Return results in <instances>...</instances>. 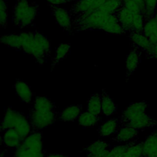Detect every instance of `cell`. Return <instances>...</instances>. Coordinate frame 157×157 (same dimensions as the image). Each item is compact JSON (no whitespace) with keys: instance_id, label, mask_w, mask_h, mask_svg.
I'll use <instances>...</instances> for the list:
<instances>
[{"instance_id":"cell-7","label":"cell","mask_w":157,"mask_h":157,"mask_svg":"<svg viewBox=\"0 0 157 157\" xmlns=\"http://www.w3.org/2000/svg\"><path fill=\"white\" fill-rule=\"evenodd\" d=\"M148 107V104L146 101H142L137 102H132L123 111L122 114L118 118L120 126L142 113L146 112Z\"/></svg>"},{"instance_id":"cell-34","label":"cell","mask_w":157,"mask_h":157,"mask_svg":"<svg viewBox=\"0 0 157 157\" xmlns=\"http://www.w3.org/2000/svg\"><path fill=\"white\" fill-rule=\"evenodd\" d=\"M123 6L132 12H142L139 4L135 0H123Z\"/></svg>"},{"instance_id":"cell-9","label":"cell","mask_w":157,"mask_h":157,"mask_svg":"<svg viewBox=\"0 0 157 157\" xmlns=\"http://www.w3.org/2000/svg\"><path fill=\"white\" fill-rule=\"evenodd\" d=\"M156 125L157 120L155 117L144 112L129 121L121 125V126H129L145 131L146 129L154 127Z\"/></svg>"},{"instance_id":"cell-15","label":"cell","mask_w":157,"mask_h":157,"mask_svg":"<svg viewBox=\"0 0 157 157\" xmlns=\"http://www.w3.org/2000/svg\"><path fill=\"white\" fill-rule=\"evenodd\" d=\"M13 88L15 90L17 95L21 101L26 104H29L31 102L34 93L26 82L21 80H17L13 84Z\"/></svg>"},{"instance_id":"cell-35","label":"cell","mask_w":157,"mask_h":157,"mask_svg":"<svg viewBox=\"0 0 157 157\" xmlns=\"http://www.w3.org/2000/svg\"><path fill=\"white\" fill-rule=\"evenodd\" d=\"M13 157H32L31 152L22 144L15 149Z\"/></svg>"},{"instance_id":"cell-26","label":"cell","mask_w":157,"mask_h":157,"mask_svg":"<svg viewBox=\"0 0 157 157\" xmlns=\"http://www.w3.org/2000/svg\"><path fill=\"white\" fill-rule=\"evenodd\" d=\"M110 147V144L107 142L102 140H97L93 142L90 145L87 146L86 148L83 149V150L86 151V154L91 155L95 156L101 151L106 149L111 148Z\"/></svg>"},{"instance_id":"cell-3","label":"cell","mask_w":157,"mask_h":157,"mask_svg":"<svg viewBox=\"0 0 157 157\" xmlns=\"http://www.w3.org/2000/svg\"><path fill=\"white\" fill-rule=\"evenodd\" d=\"M39 15V6L36 2L16 0L12 9V23L21 29L35 27L34 20Z\"/></svg>"},{"instance_id":"cell-22","label":"cell","mask_w":157,"mask_h":157,"mask_svg":"<svg viewBox=\"0 0 157 157\" xmlns=\"http://www.w3.org/2000/svg\"><path fill=\"white\" fill-rule=\"evenodd\" d=\"M15 129L23 140L33 131L31 124L28 118V117H26L22 113H21V115L15 127Z\"/></svg>"},{"instance_id":"cell-21","label":"cell","mask_w":157,"mask_h":157,"mask_svg":"<svg viewBox=\"0 0 157 157\" xmlns=\"http://www.w3.org/2000/svg\"><path fill=\"white\" fill-rule=\"evenodd\" d=\"M71 52V44L63 43L60 44L56 48L54 57L52 59L51 71L54 67L63 59H65Z\"/></svg>"},{"instance_id":"cell-12","label":"cell","mask_w":157,"mask_h":157,"mask_svg":"<svg viewBox=\"0 0 157 157\" xmlns=\"http://www.w3.org/2000/svg\"><path fill=\"white\" fill-rule=\"evenodd\" d=\"M115 15L121 27L126 33V35L134 31L132 12L131 11L126 8L124 6H122L119 10L115 13Z\"/></svg>"},{"instance_id":"cell-1","label":"cell","mask_w":157,"mask_h":157,"mask_svg":"<svg viewBox=\"0 0 157 157\" xmlns=\"http://www.w3.org/2000/svg\"><path fill=\"white\" fill-rule=\"evenodd\" d=\"M0 43L31 56L41 66L51 57L50 42L37 30L0 36Z\"/></svg>"},{"instance_id":"cell-17","label":"cell","mask_w":157,"mask_h":157,"mask_svg":"<svg viewBox=\"0 0 157 157\" xmlns=\"http://www.w3.org/2000/svg\"><path fill=\"white\" fill-rule=\"evenodd\" d=\"M102 31L112 35H126L115 14H110L103 27Z\"/></svg>"},{"instance_id":"cell-29","label":"cell","mask_w":157,"mask_h":157,"mask_svg":"<svg viewBox=\"0 0 157 157\" xmlns=\"http://www.w3.org/2000/svg\"><path fill=\"white\" fill-rule=\"evenodd\" d=\"M139 141L138 138L130 140L128 143L125 145H119L110 148V157H120L121 156L129 147L136 144Z\"/></svg>"},{"instance_id":"cell-8","label":"cell","mask_w":157,"mask_h":157,"mask_svg":"<svg viewBox=\"0 0 157 157\" xmlns=\"http://www.w3.org/2000/svg\"><path fill=\"white\" fill-rule=\"evenodd\" d=\"M21 144L31 152L32 157L45 150L43 147L42 134L40 131L33 130Z\"/></svg>"},{"instance_id":"cell-44","label":"cell","mask_w":157,"mask_h":157,"mask_svg":"<svg viewBox=\"0 0 157 157\" xmlns=\"http://www.w3.org/2000/svg\"><path fill=\"white\" fill-rule=\"evenodd\" d=\"M4 153H0V157H4Z\"/></svg>"},{"instance_id":"cell-14","label":"cell","mask_w":157,"mask_h":157,"mask_svg":"<svg viewBox=\"0 0 157 157\" xmlns=\"http://www.w3.org/2000/svg\"><path fill=\"white\" fill-rule=\"evenodd\" d=\"M127 36L131 42L132 47H135L143 52L148 51L152 45L149 39L141 31H132L128 34Z\"/></svg>"},{"instance_id":"cell-16","label":"cell","mask_w":157,"mask_h":157,"mask_svg":"<svg viewBox=\"0 0 157 157\" xmlns=\"http://www.w3.org/2000/svg\"><path fill=\"white\" fill-rule=\"evenodd\" d=\"M101 95V113L107 118L115 114L118 110V106L105 89H102Z\"/></svg>"},{"instance_id":"cell-32","label":"cell","mask_w":157,"mask_h":157,"mask_svg":"<svg viewBox=\"0 0 157 157\" xmlns=\"http://www.w3.org/2000/svg\"><path fill=\"white\" fill-rule=\"evenodd\" d=\"M145 17L141 12H132L134 31H141L145 22Z\"/></svg>"},{"instance_id":"cell-28","label":"cell","mask_w":157,"mask_h":157,"mask_svg":"<svg viewBox=\"0 0 157 157\" xmlns=\"http://www.w3.org/2000/svg\"><path fill=\"white\" fill-rule=\"evenodd\" d=\"M122 6L123 0H105L104 2L99 8L108 13L115 14Z\"/></svg>"},{"instance_id":"cell-31","label":"cell","mask_w":157,"mask_h":157,"mask_svg":"<svg viewBox=\"0 0 157 157\" xmlns=\"http://www.w3.org/2000/svg\"><path fill=\"white\" fill-rule=\"evenodd\" d=\"M8 4L6 0H0V26L6 28L8 24Z\"/></svg>"},{"instance_id":"cell-20","label":"cell","mask_w":157,"mask_h":157,"mask_svg":"<svg viewBox=\"0 0 157 157\" xmlns=\"http://www.w3.org/2000/svg\"><path fill=\"white\" fill-rule=\"evenodd\" d=\"M2 141L4 147L16 149L22 143L23 140L15 129L11 128L4 131L2 136Z\"/></svg>"},{"instance_id":"cell-11","label":"cell","mask_w":157,"mask_h":157,"mask_svg":"<svg viewBox=\"0 0 157 157\" xmlns=\"http://www.w3.org/2000/svg\"><path fill=\"white\" fill-rule=\"evenodd\" d=\"M142 131H144L129 126H121V128H119L117 131L115 136L112 137L110 140L117 143L126 142L137 138Z\"/></svg>"},{"instance_id":"cell-33","label":"cell","mask_w":157,"mask_h":157,"mask_svg":"<svg viewBox=\"0 0 157 157\" xmlns=\"http://www.w3.org/2000/svg\"><path fill=\"white\" fill-rule=\"evenodd\" d=\"M157 10V0H144L143 14L145 18L151 16Z\"/></svg>"},{"instance_id":"cell-39","label":"cell","mask_w":157,"mask_h":157,"mask_svg":"<svg viewBox=\"0 0 157 157\" xmlns=\"http://www.w3.org/2000/svg\"><path fill=\"white\" fill-rule=\"evenodd\" d=\"M45 157H69V156L64 155L63 153H51V154H47Z\"/></svg>"},{"instance_id":"cell-24","label":"cell","mask_w":157,"mask_h":157,"mask_svg":"<svg viewBox=\"0 0 157 157\" xmlns=\"http://www.w3.org/2000/svg\"><path fill=\"white\" fill-rule=\"evenodd\" d=\"M157 147V129L143 142L141 157H148Z\"/></svg>"},{"instance_id":"cell-36","label":"cell","mask_w":157,"mask_h":157,"mask_svg":"<svg viewBox=\"0 0 157 157\" xmlns=\"http://www.w3.org/2000/svg\"><path fill=\"white\" fill-rule=\"evenodd\" d=\"M144 53L145 57L147 59H157V42L152 44L150 48Z\"/></svg>"},{"instance_id":"cell-30","label":"cell","mask_w":157,"mask_h":157,"mask_svg":"<svg viewBox=\"0 0 157 157\" xmlns=\"http://www.w3.org/2000/svg\"><path fill=\"white\" fill-rule=\"evenodd\" d=\"M143 142L138 141L136 144L129 147L120 157H141Z\"/></svg>"},{"instance_id":"cell-19","label":"cell","mask_w":157,"mask_h":157,"mask_svg":"<svg viewBox=\"0 0 157 157\" xmlns=\"http://www.w3.org/2000/svg\"><path fill=\"white\" fill-rule=\"evenodd\" d=\"M120 127L118 118H109L104 121L98 129L99 137H106L117 132Z\"/></svg>"},{"instance_id":"cell-38","label":"cell","mask_w":157,"mask_h":157,"mask_svg":"<svg viewBox=\"0 0 157 157\" xmlns=\"http://www.w3.org/2000/svg\"><path fill=\"white\" fill-rule=\"evenodd\" d=\"M110 148L106 149L101 151L95 156L96 157H110Z\"/></svg>"},{"instance_id":"cell-37","label":"cell","mask_w":157,"mask_h":157,"mask_svg":"<svg viewBox=\"0 0 157 157\" xmlns=\"http://www.w3.org/2000/svg\"><path fill=\"white\" fill-rule=\"evenodd\" d=\"M48 5L59 6L61 4H66L69 2H74L75 0H45Z\"/></svg>"},{"instance_id":"cell-2","label":"cell","mask_w":157,"mask_h":157,"mask_svg":"<svg viewBox=\"0 0 157 157\" xmlns=\"http://www.w3.org/2000/svg\"><path fill=\"white\" fill-rule=\"evenodd\" d=\"M56 107L47 96L40 95L36 96L33 103L31 112L28 118L33 130L40 131L53 124L58 118Z\"/></svg>"},{"instance_id":"cell-6","label":"cell","mask_w":157,"mask_h":157,"mask_svg":"<svg viewBox=\"0 0 157 157\" xmlns=\"http://www.w3.org/2000/svg\"><path fill=\"white\" fill-rule=\"evenodd\" d=\"M51 10L52 15L56 22L62 28L64 31L72 34V21L69 10L59 6L48 5Z\"/></svg>"},{"instance_id":"cell-4","label":"cell","mask_w":157,"mask_h":157,"mask_svg":"<svg viewBox=\"0 0 157 157\" xmlns=\"http://www.w3.org/2000/svg\"><path fill=\"white\" fill-rule=\"evenodd\" d=\"M109 15L98 8L73 18L72 34L87 31H102Z\"/></svg>"},{"instance_id":"cell-25","label":"cell","mask_w":157,"mask_h":157,"mask_svg":"<svg viewBox=\"0 0 157 157\" xmlns=\"http://www.w3.org/2000/svg\"><path fill=\"white\" fill-rule=\"evenodd\" d=\"M157 30V10L150 17L145 18L141 32L149 39Z\"/></svg>"},{"instance_id":"cell-13","label":"cell","mask_w":157,"mask_h":157,"mask_svg":"<svg viewBox=\"0 0 157 157\" xmlns=\"http://www.w3.org/2000/svg\"><path fill=\"white\" fill-rule=\"evenodd\" d=\"M21 113L13 110L10 107H7L0 124V132L8 129L15 128Z\"/></svg>"},{"instance_id":"cell-40","label":"cell","mask_w":157,"mask_h":157,"mask_svg":"<svg viewBox=\"0 0 157 157\" xmlns=\"http://www.w3.org/2000/svg\"><path fill=\"white\" fill-rule=\"evenodd\" d=\"M149 40L151 44H154L157 42V30L155 34L149 39Z\"/></svg>"},{"instance_id":"cell-41","label":"cell","mask_w":157,"mask_h":157,"mask_svg":"<svg viewBox=\"0 0 157 157\" xmlns=\"http://www.w3.org/2000/svg\"><path fill=\"white\" fill-rule=\"evenodd\" d=\"M148 157H157V147L155 148V150L151 153V154Z\"/></svg>"},{"instance_id":"cell-43","label":"cell","mask_w":157,"mask_h":157,"mask_svg":"<svg viewBox=\"0 0 157 157\" xmlns=\"http://www.w3.org/2000/svg\"><path fill=\"white\" fill-rule=\"evenodd\" d=\"M81 157H96L93 155H89V154H86V155L85 156H81Z\"/></svg>"},{"instance_id":"cell-27","label":"cell","mask_w":157,"mask_h":157,"mask_svg":"<svg viewBox=\"0 0 157 157\" xmlns=\"http://www.w3.org/2000/svg\"><path fill=\"white\" fill-rule=\"evenodd\" d=\"M101 117H97L87 111L82 112L77 118L80 125L83 127H92L96 126L100 120Z\"/></svg>"},{"instance_id":"cell-10","label":"cell","mask_w":157,"mask_h":157,"mask_svg":"<svg viewBox=\"0 0 157 157\" xmlns=\"http://www.w3.org/2000/svg\"><path fill=\"white\" fill-rule=\"evenodd\" d=\"M143 52L140 49L132 47L126 59V82L137 70L138 66L141 62V56Z\"/></svg>"},{"instance_id":"cell-18","label":"cell","mask_w":157,"mask_h":157,"mask_svg":"<svg viewBox=\"0 0 157 157\" xmlns=\"http://www.w3.org/2000/svg\"><path fill=\"white\" fill-rule=\"evenodd\" d=\"M82 105H71L65 107L58 113V119L62 121H74L82 112Z\"/></svg>"},{"instance_id":"cell-42","label":"cell","mask_w":157,"mask_h":157,"mask_svg":"<svg viewBox=\"0 0 157 157\" xmlns=\"http://www.w3.org/2000/svg\"><path fill=\"white\" fill-rule=\"evenodd\" d=\"M3 144V141H2V136L0 134V147Z\"/></svg>"},{"instance_id":"cell-5","label":"cell","mask_w":157,"mask_h":157,"mask_svg":"<svg viewBox=\"0 0 157 157\" xmlns=\"http://www.w3.org/2000/svg\"><path fill=\"white\" fill-rule=\"evenodd\" d=\"M105 0H75L69 10L72 20L83 13L93 11L104 2Z\"/></svg>"},{"instance_id":"cell-23","label":"cell","mask_w":157,"mask_h":157,"mask_svg":"<svg viewBox=\"0 0 157 157\" xmlns=\"http://www.w3.org/2000/svg\"><path fill=\"white\" fill-rule=\"evenodd\" d=\"M86 111L101 117V95L99 93L91 94L88 100Z\"/></svg>"}]
</instances>
